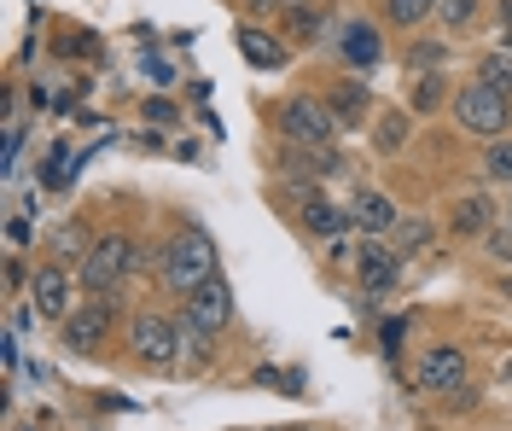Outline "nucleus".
<instances>
[{
    "mask_svg": "<svg viewBox=\"0 0 512 431\" xmlns=\"http://www.w3.org/2000/svg\"><path fill=\"white\" fill-rule=\"evenodd\" d=\"M222 268H216V239L204 228H181L175 239H169V251H163V286L169 292H198L204 280H216Z\"/></svg>",
    "mask_w": 512,
    "mask_h": 431,
    "instance_id": "obj_1",
    "label": "nucleus"
},
{
    "mask_svg": "<svg viewBox=\"0 0 512 431\" xmlns=\"http://www.w3.org/2000/svg\"><path fill=\"white\" fill-rule=\"evenodd\" d=\"M280 134H286V146H297V152H332V140H338V111L326 100H315V94H291L286 105H280Z\"/></svg>",
    "mask_w": 512,
    "mask_h": 431,
    "instance_id": "obj_2",
    "label": "nucleus"
},
{
    "mask_svg": "<svg viewBox=\"0 0 512 431\" xmlns=\"http://www.w3.org/2000/svg\"><path fill=\"white\" fill-rule=\"evenodd\" d=\"M140 263V251H134V239L128 233H99L94 245H88V257H82V274H76V286H88V292H111L117 280H128Z\"/></svg>",
    "mask_w": 512,
    "mask_h": 431,
    "instance_id": "obj_3",
    "label": "nucleus"
},
{
    "mask_svg": "<svg viewBox=\"0 0 512 431\" xmlns=\"http://www.w3.org/2000/svg\"><path fill=\"white\" fill-rule=\"evenodd\" d=\"M454 117H460V129L483 134V140H501L512 123V105L501 88H489V82H472V88H460L454 94Z\"/></svg>",
    "mask_w": 512,
    "mask_h": 431,
    "instance_id": "obj_4",
    "label": "nucleus"
},
{
    "mask_svg": "<svg viewBox=\"0 0 512 431\" xmlns=\"http://www.w3.org/2000/svg\"><path fill=\"white\" fill-rule=\"evenodd\" d=\"M128 338H134V356L146 367H163L169 373V367L181 362V321H169V315H140Z\"/></svg>",
    "mask_w": 512,
    "mask_h": 431,
    "instance_id": "obj_5",
    "label": "nucleus"
},
{
    "mask_svg": "<svg viewBox=\"0 0 512 431\" xmlns=\"http://www.w3.org/2000/svg\"><path fill=\"white\" fill-rule=\"evenodd\" d=\"M181 315H187L198 332H210V338H222L227 321H233V292H227V280L216 274V280H204L198 292H187L181 298Z\"/></svg>",
    "mask_w": 512,
    "mask_h": 431,
    "instance_id": "obj_6",
    "label": "nucleus"
},
{
    "mask_svg": "<svg viewBox=\"0 0 512 431\" xmlns=\"http://www.w3.org/2000/svg\"><path fill=\"white\" fill-rule=\"evenodd\" d=\"M30 309L41 321H70V274L64 268H41L30 280Z\"/></svg>",
    "mask_w": 512,
    "mask_h": 431,
    "instance_id": "obj_7",
    "label": "nucleus"
},
{
    "mask_svg": "<svg viewBox=\"0 0 512 431\" xmlns=\"http://www.w3.org/2000/svg\"><path fill=\"white\" fill-rule=\"evenodd\" d=\"M338 53H344V65H350V70H373V65L384 59V35H379V24H367V18L344 24V35H338Z\"/></svg>",
    "mask_w": 512,
    "mask_h": 431,
    "instance_id": "obj_8",
    "label": "nucleus"
},
{
    "mask_svg": "<svg viewBox=\"0 0 512 431\" xmlns=\"http://www.w3.org/2000/svg\"><path fill=\"white\" fill-rule=\"evenodd\" d=\"M355 274H361L367 292H384V286H396V274H402V251H396V245H379V239H367L361 257H355Z\"/></svg>",
    "mask_w": 512,
    "mask_h": 431,
    "instance_id": "obj_9",
    "label": "nucleus"
},
{
    "mask_svg": "<svg viewBox=\"0 0 512 431\" xmlns=\"http://www.w3.org/2000/svg\"><path fill=\"white\" fill-rule=\"evenodd\" d=\"M419 385H431V391H448V397H454V391L466 385V356H460L454 344H437V350L419 362Z\"/></svg>",
    "mask_w": 512,
    "mask_h": 431,
    "instance_id": "obj_10",
    "label": "nucleus"
},
{
    "mask_svg": "<svg viewBox=\"0 0 512 431\" xmlns=\"http://www.w3.org/2000/svg\"><path fill=\"white\" fill-rule=\"evenodd\" d=\"M350 222L355 228H367V233H390L402 216H396V204L384 199V193H373V187H361L350 199Z\"/></svg>",
    "mask_w": 512,
    "mask_h": 431,
    "instance_id": "obj_11",
    "label": "nucleus"
},
{
    "mask_svg": "<svg viewBox=\"0 0 512 431\" xmlns=\"http://www.w3.org/2000/svg\"><path fill=\"white\" fill-rule=\"evenodd\" d=\"M105 321H111V303H88V309H76L70 327H64V344H70V350H94L99 332H105Z\"/></svg>",
    "mask_w": 512,
    "mask_h": 431,
    "instance_id": "obj_12",
    "label": "nucleus"
},
{
    "mask_svg": "<svg viewBox=\"0 0 512 431\" xmlns=\"http://www.w3.org/2000/svg\"><path fill=\"white\" fill-rule=\"evenodd\" d=\"M326 105L338 111V123H344V129H355V123L367 117V105H373V94H367L361 82H338V88L326 94Z\"/></svg>",
    "mask_w": 512,
    "mask_h": 431,
    "instance_id": "obj_13",
    "label": "nucleus"
},
{
    "mask_svg": "<svg viewBox=\"0 0 512 431\" xmlns=\"http://www.w3.org/2000/svg\"><path fill=\"white\" fill-rule=\"evenodd\" d=\"M239 47H245V65H256V70L286 65V47H280L274 35H262L256 24H245V30H239Z\"/></svg>",
    "mask_w": 512,
    "mask_h": 431,
    "instance_id": "obj_14",
    "label": "nucleus"
},
{
    "mask_svg": "<svg viewBox=\"0 0 512 431\" xmlns=\"http://www.w3.org/2000/svg\"><path fill=\"white\" fill-rule=\"evenodd\" d=\"M303 228L315 233V239H338V233H344V216H338L326 199H315V193H309V199H303Z\"/></svg>",
    "mask_w": 512,
    "mask_h": 431,
    "instance_id": "obj_15",
    "label": "nucleus"
},
{
    "mask_svg": "<svg viewBox=\"0 0 512 431\" xmlns=\"http://www.w3.org/2000/svg\"><path fill=\"white\" fill-rule=\"evenodd\" d=\"M448 233H489V199H460L448 216Z\"/></svg>",
    "mask_w": 512,
    "mask_h": 431,
    "instance_id": "obj_16",
    "label": "nucleus"
},
{
    "mask_svg": "<svg viewBox=\"0 0 512 431\" xmlns=\"http://www.w3.org/2000/svg\"><path fill=\"white\" fill-rule=\"evenodd\" d=\"M390 233H396V251H402V257H408V251H414V257L419 251H431V222H419V216L414 222H396Z\"/></svg>",
    "mask_w": 512,
    "mask_h": 431,
    "instance_id": "obj_17",
    "label": "nucleus"
},
{
    "mask_svg": "<svg viewBox=\"0 0 512 431\" xmlns=\"http://www.w3.org/2000/svg\"><path fill=\"white\" fill-rule=\"evenodd\" d=\"M478 82H489V88H501V94H512V53H483Z\"/></svg>",
    "mask_w": 512,
    "mask_h": 431,
    "instance_id": "obj_18",
    "label": "nucleus"
},
{
    "mask_svg": "<svg viewBox=\"0 0 512 431\" xmlns=\"http://www.w3.org/2000/svg\"><path fill=\"white\" fill-rule=\"evenodd\" d=\"M408 146V111H390L379 123V152H402Z\"/></svg>",
    "mask_w": 512,
    "mask_h": 431,
    "instance_id": "obj_19",
    "label": "nucleus"
},
{
    "mask_svg": "<svg viewBox=\"0 0 512 431\" xmlns=\"http://www.w3.org/2000/svg\"><path fill=\"white\" fill-rule=\"evenodd\" d=\"M483 169H489V181H507V187H512V140H489Z\"/></svg>",
    "mask_w": 512,
    "mask_h": 431,
    "instance_id": "obj_20",
    "label": "nucleus"
},
{
    "mask_svg": "<svg viewBox=\"0 0 512 431\" xmlns=\"http://www.w3.org/2000/svg\"><path fill=\"white\" fill-rule=\"evenodd\" d=\"M437 12H443V24L460 30V24H472V18H478V0H437Z\"/></svg>",
    "mask_w": 512,
    "mask_h": 431,
    "instance_id": "obj_21",
    "label": "nucleus"
},
{
    "mask_svg": "<svg viewBox=\"0 0 512 431\" xmlns=\"http://www.w3.org/2000/svg\"><path fill=\"white\" fill-rule=\"evenodd\" d=\"M425 12H437V0H390V18L396 24H419Z\"/></svg>",
    "mask_w": 512,
    "mask_h": 431,
    "instance_id": "obj_22",
    "label": "nucleus"
},
{
    "mask_svg": "<svg viewBox=\"0 0 512 431\" xmlns=\"http://www.w3.org/2000/svg\"><path fill=\"white\" fill-rule=\"evenodd\" d=\"M437 70V65H443V41H419V47H414V53H408V70Z\"/></svg>",
    "mask_w": 512,
    "mask_h": 431,
    "instance_id": "obj_23",
    "label": "nucleus"
},
{
    "mask_svg": "<svg viewBox=\"0 0 512 431\" xmlns=\"http://www.w3.org/2000/svg\"><path fill=\"white\" fill-rule=\"evenodd\" d=\"M437 105H443V82H437V76H425V82L414 88V111H437Z\"/></svg>",
    "mask_w": 512,
    "mask_h": 431,
    "instance_id": "obj_24",
    "label": "nucleus"
},
{
    "mask_svg": "<svg viewBox=\"0 0 512 431\" xmlns=\"http://www.w3.org/2000/svg\"><path fill=\"white\" fill-rule=\"evenodd\" d=\"M489 251H495V257L507 263V257H512V228H507V233H489Z\"/></svg>",
    "mask_w": 512,
    "mask_h": 431,
    "instance_id": "obj_25",
    "label": "nucleus"
},
{
    "mask_svg": "<svg viewBox=\"0 0 512 431\" xmlns=\"http://www.w3.org/2000/svg\"><path fill=\"white\" fill-rule=\"evenodd\" d=\"M251 12H274V6H286V0H245Z\"/></svg>",
    "mask_w": 512,
    "mask_h": 431,
    "instance_id": "obj_26",
    "label": "nucleus"
},
{
    "mask_svg": "<svg viewBox=\"0 0 512 431\" xmlns=\"http://www.w3.org/2000/svg\"><path fill=\"white\" fill-rule=\"evenodd\" d=\"M501 30H512V0H501Z\"/></svg>",
    "mask_w": 512,
    "mask_h": 431,
    "instance_id": "obj_27",
    "label": "nucleus"
},
{
    "mask_svg": "<svg viewBox=\"0 0 512 431\" xmlns=\"http://www.w3.org/2000/svg\"><path fill=\"white\" fill-rule=\"evenodd\" d=\"M507 53H512V30H507Z\"/></svg>",
    "mask_w": 512,
    "mask_h": 431,
    "instance_id": "obj_28",
    "label": "nucleus"
}]
</instances>
